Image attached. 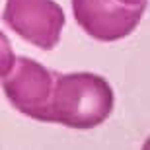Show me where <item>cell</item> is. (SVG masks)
Returning a JSON list of instances; mask_svg holds the SVG:
<instances>
[{
	"mask_svg": "<svg viewBox=\"0 0 150 150\" xmlns=\"http://www.w3.org/2000/svg\"><path fill=\"white\" fill-rule=\"evenodd\" d=\"M57 76L59 72L53 68L43 67L33 59L20 57L2 76V90L20 113L35 121L49 123V101Z\"/></svg>",
	"mask_w": 150,
	"mask_h": 150,
	"instance_id": "2",
	"label": "cell"
},
{
	"mask_svg": "<svg viewBox=\"0 0 150 150\" xmlns=\"http://www.w3.org/2000/svg\"><path fill=\"white\" fill-rule=\"evenodd\" d=\"M2 20L14 33L43 51L59 45L64 28V12L55 0H6Z\"/></svg>",
	"mask_w": 150,
	"mask_h": 150,
	"instance_id": "3",
	"label": "cell"
},
{
	"mask_svg": "<svg viewBox=\"0 0 150 150\" xmlns=\"http://www.w3.org/2000/svg\"><path fill=\"white\" fill-rule=\"evenodd\" d=\"M125 4H146V0H121Z\"/></svg>",
	"mask_w": 150,
	"mask_h": 150,
	"instance_id": "6",
	"label": "cell"
},
{
	"mask_svg": "<svg viewBox=\"0 0 150 150\" xmlns=\"http://www.w3.org/2000/svg\"><path fill=\"white\" fill-rule=\"evenodd\" d=\"M111 84L92 72L57 76L49 101V123L88 131L105 121L113 111Z\"/></svg>",
	"mask_w": 150,
	"mask_h": 150,
	"instance_id": "1",
	"label": "cell"
},
{
	"mask_svg": "<svg viewBox=\"0 0 150 150\" xmlns=\"http://www.w3.org/2000/svg\"><path fill=\"white\" fill-rule=\"evenodd\" d=\"M74 20L92 39L111 43L137 29L146 4H125L121 0H70Z\"/></svg>",
	"mask_w": 150,
	"mask_h": 150,
	"instance_id": "4",
	"label": "cell"
},
{
	"mask_svg": "<svg viewBox=\"0 0 150 150\" xmlns=\"http://www.w3.org/2000/svg\"><path fill=\"white\" fill-rule=\"evenodd\" d=\"M14 61H16V57H14L10 41L4 35V31H0V78L14 67Z\"/></svg>",
	"mask_w": 150,
	"mask_h": 150,
	"instance_id": "5",
	"label": "cell"
}]
</instances>
